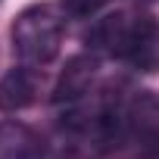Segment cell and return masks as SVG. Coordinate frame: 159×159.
<instances>
[{
	"instance_id": "cell-3",
	"label": "cell",
	"mask_w": 159,
	"mask_h": 159,
	"mask_svg": "<svg viewBox=\"0 0 159 159\" xmlns=\"http://www.w3.org/2000/svg\"><path fill=\"white\" fill-rule=\"evenodd\" d=\"M62 10H56L53 3H31L25 7L13 28H10V41H13V53L19 56V62L28 66H47L59 56L62 47Z\"/></svg>"
},
{
	"instance_id": "cell-7",
	"label": "cell",
	"mask_w": 159,
	"mask_h": 159,
	"mask_svg": "<svg viewBox=\"0 0 159 159\" xmlns=\"http://www.w3.org/2000/svg\"><path fill=\"white\" fill-rule=\"evenodd\" d=\"M128 140H134L140 147V153H147L150 159H159V97L137 91Z\"/></svg>"
},
{
	"instance_id": "cell-6",
	"label": "cell",
	"mask_w": 159,
	"mask_h": 159,
	"mask_svg": "<svg viewBox=\"0 0 159 159\" xmlns=\"http://www.w3.org/2000/svg\"><path fill=\"white\" fill-rule=\"evenodd\" d=\"M0 159H50V150L34 128L10 119L0 122Z\"/></svg>"
},
{
	"instance_id": "cell-8",
	"label": "cell",
	"mask_w": 159,
	"mask_h": 159,
	"mask_svg": "<svg viewBox=\"0 0 159 159\" xmlns=\"http://www.w3.org/2000/svg\"><path fill=\"white\" fill-rule=\"evenodd\" d=\"M112 3H119V0H59V10L69 19H97Z\"/></svg>"
},
{
	"instance_id": "cell-5",
	"label": "cell",
	"mask_w": 159,
	"mask_h": 159,
	"mask_svg": "<svg viewBox=\"0 0 159 159\" xmlns=\"http://www.w3.org/2000/svg\"><path fill=\"white\" fill-rule=\"evenodd\" d=\"M44 88V69L19 62L0 78V112H22L28 109Z\"/></svg>"
},
{
	"instance_id": "cell-1",
	"label": "cell",
	"mask_w": 159,
	"mask_h": 159,
	"mask_svg": "<svg viewBox=\"0 0 159 159\" xmlns=\"http://www.w3.org/2000/svg\"><path fill=\"white\" fill-rule=\"evenodd\" d=\"M134 100L137 91L116 81L94 88L84 100L72 106H59V137L66 150L78 159H94L122 147L131 134Z\"/></svg>"
},
{
	"instance_id": "cell-4",
	"label": "cell",
	"mask_w": 159,
	"mask_h": 159,
	"mask_svg": "<svg viewBox=\"0 0 159 159\" xmlns=\"http://www.w3.org/2000/svg\"><path fill=\"white\" fill-rule=\"evenodd\" d=\"M97 75H100V56L97 53H75L66 59L56 84L50 91L53 106H72L78 100H84L94 88H97Z\"/></svg>"
},
{
	"instance_id": "cell-2",
	"label": "cell",
	"mask_w": 159,
	"mask_h": 159,
	"mask_svg": "<svg viewBox=\"0 0 159 159\" xmlns=\"http://www.w3.org/2000/svg\"><path fill=\"white\" fill-rule=\"evenodd\" d=\"M84 44L100 59H119L134 72H159V22L143 10H116L100 16L84 31Z\"/></svg>"
}]
</instances>
